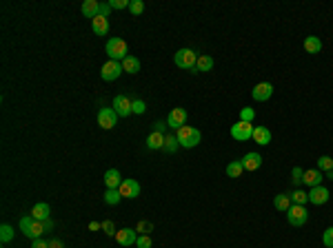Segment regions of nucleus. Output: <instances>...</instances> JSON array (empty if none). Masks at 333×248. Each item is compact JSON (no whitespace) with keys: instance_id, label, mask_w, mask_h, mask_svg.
I'll use <instances>...</instances> for the list:
<instances>
[{"instance_id":"e433bc0d","label":"nucleus","mask_w":333,"mask_h":248,"mask_svg":"<svg viewBox=\"0 0 333 248\" xmlns=\"http://www.w3.org/2000/svg\"><path fill=\"white\" fill-rule=\"evenodd\" d=\"M102 230H105L107 235H111V237H116V233H118V228L113 226V222H111V220H105V222H102Z\"/></svg>"},{"instance_id":"bb28decb","label":"nucleus","mask_w":333,"mask_h":248,"mask_svg":"<svg viewBox=\"0 0 333 248\" xmlns=\"http://www.w3.org/2000/svg\"><path fill=\"white\" fill-rule=\"evenodd\" d=\"M120 188H107L105 191V195H102V200H105V204H109V206H116L118 202H120Z\"/></svg>"},{"instance_id":"1a4fd4ad","label":"nucleus","mask_w":333,"mask_h":248,"mask_svg":"<svg viewBox=\"0 0 333 248\" xmlns=\"http://www.w3.org/2000/svg\"><path fill=\"white\" fill-rule=\"evenodd\" d=\"M111 106H113V111L118 113V118H127V115L133 113V100H129V98L122 96V93L113 98V104Z\"/></svg>"},{"instance_id":"a211bd4d","label":"nucleus","mask_w":333,"mask_h":248,"mask_svg":"<svg viewBox=\"0 0 333 248\" xmlns=\"http://www.w3.org/2000/svg\"><path fill=\"white\" fill-rule=\"evenodd\" d=\"M49 213H51V208H49L47 202H38V204L31 208V217H34V220H38V222L51 220V217H49Z\"/></svg>"},{"instance_id":"b1692460","label":"nucleus","mask_w":333,"mask_h":248,"mask_svg":"<svg viewBox=\"0 0 333 248\" xmlns=\"http://www.w3.org/2000/svg\"><path fill=\"white\" fill-rule=\"evenodd\" d=\"M291 204H293V202H291L289 193H280V195L273 197V206H275L278 210H285V213H287V210L291 208Z\"/></svg>"},{"instance_id":"37998d69","label":"nucleus","mask_w":333,"mask_h":248,"mask_svg":"<svg viewBox=\"0 0 333 248\" xmlns=\"http://www.w3.org/2000/svg\"><path fill=\"white\" fill-rule=\"evenodd\" d=\"M31 248H49V244L43 242V239H34V246Z\"/></svg>"},{"instance_id":"4468645a","label":"nucleus","mask_w":333,"mask_h":248,"mask_svg":"<svg viewBox=\"0 0 333 248\" xmlns=\"http://www.w3.org/2000/svg\"><path fill=\"white\" fill-rule=\"evenodd\" d=\"M240 162H242V168H244V171H258V168L262 166V155L256 151H251V153H246Z\"/></svg>"},{"instance_id":"ea45409f","label":"nucleus","mask_w":333,"mask_h":248,"mask_svg":"<svg viewBox=\"0 0 333 248\" xmlns=\"http://www.w3.org/2000/svg\"><path fill=\"white\" fill-rule=\"evenodd\" d=\"M145 111H147L145 100H133V113H135V115H142Z\"/></svg>"},{"instance_id":"423d86ee","label":"nucleus","mask_w":333,"mask_h":248,"mask_svg":"<svg viewBox=\"0 0 333 248\" xmlns=\"http://www.w3.org/2000/svg\"><path fill=\"white\" fill-rule=\"evenodd\" d=\"M253 129H256V126H253L251 122H242V120H238V122L231 126V138L238 140V142H246V140H251Z\"/></svg>"},{"instance_id":"39448f33","label":"nucleus","mask_w":333,"mask_h":248,"mask_svg":"<svg viewBox=\"0 0 333 248\" xmlns=\"http://www.w3.org/2000/svg\"><path fill=\"white\" fill-rule=\"evenodd\" d=\"M287 220H289L291 226H304L309 220V210L302 204H291V208L287 210Z\"/></svg>"},{"instance_id":"6e6552de","label":"nucleus","mask_w":333,"mask_h":248,"mask_svg":"<svg viewBox=\"0 0 333 248\" xmlns=\"http://www.w3.org/2000/svg\"><path fill=\"white\" fill-rule=\"evenodd\" d=\"M118 122V113L113 111V106H102L98 111V124H100V129H113Z\"/></svg>"},{"instance_id":"473e14b6","label":"nucleus","mask_w":333,"mask_h":248,"mask_svg":"<svg viewBox=\"0 0 333 248\" xmlns=\"http://www.w3.org/2000/svg\"><path fill=\"white\" fill-rule=\"evenodd\" d=\"M240 120L242 122H251L253 124V120H256V111H253L251 106H244V109L240 111Z\"/></svg>"},{"instance_id":"aec40b11","label":"nucleus","mask_w":333,"mask_h":248,"mask_svg":"<svg viewBox=\"0 0 333 248\" xmlns=\"http://www.w3.org/2000/svg\"><path fill=\"white\" fill-rule=\"evenodd\" d=\"M105 184H107V188H120V184H122L120 171H118V168H109V171L105 173Z\"/></svg>"},{"instance_id":"0eeeda50","label":"nucleus","mask_w":333,"mask_h":248,"mask_svg":"<svg viewBox=\"0 0 333 248\" xmlns=\"http://www.w3.org/2000/svg\"><path fill=\"white\" fill-rule=\"evenodd\" d=\"M120 73H122V64L116 60H107L100 69V78L105 82H113L116 78H120Z\"/></svg>"},{"instance_id":"72a5a7b5","label":"nucleus","mask_w":333,"mask_h":248,"mask_svg":"<svg viewBox=\"0 0 333 248\" xmlns=\"http://www.w3.org/2000/svg\"><path fill=\"white\" fill-rule=\"evenodd\" d=\"M129 11L133 16H140L142 11H145V2H142V0H131V2H129Z\"/></svg>"},{"instance_id":"393cba45","label":"nucleus","mask_w":333,"mask_h":248,"mask_svg":"<svg viewBox=\"0 0 333 248\" xmlns=\"http://www.w3.org/2000/svg\"><path fill=\"white\" fill-rule=\"evenodd\" d=\"M162 146H164V133H158V131L149 133V138H147V148L155 151V148H162Z\"/></svg>"},{"instance_id":"2eb2a0df","label":"nucleus","mask_w":333,"mask_h":248,"mask_svg":"<svg viewBox=\"0 0 333 248\" xmlns=\"http://www.w3.org/2000/svg\"><path fill=\"white\" fill-rule=\"evenodd\" d=\"M116 242L120 244V246H135V242H138V235H135L133 228H118Z\"/></svg>"},{"instance_id":"6ab92c4d","label":"nucleus","mask_w":333,"mask_h":248,"mask_svg":"<svg viewBox=\"0 0 333 248\" xmlns=\"http://www.w3.org/2000/svg\"><path fill=\"white\" fill-rule=\"evenodd\" d=\"M322 180H324V175H322V171H318V168H311V171H304V177H302V184H307V186H320L322 184Z\"/></svg>"},{"instance_id":"a878e982","label":"nucleus","mask_w":333,"mask_h":248,"mask_svg":"<svg viewBox=\"0 0 333 248\" xmlns=\"http://www.w3.org/2000/svg\"><path fill=\"white\" fill-rule=\"evenodd\" d=\"M211 69H213V58L207 56V53L198 56V62H196V73H200V71H211Z\"/></svg>"},{"instance_id":"4c0bfd02","label":"nucleus","mask_w":333,"mask_h":248,"mask_svg":"<svg viewBox=\"0 0 333 248\" xmlns=\"http://www.w3.org/2000/svg\"><path fill=\"white\" fill-rule=\"evenodd\" d=\"M135 246H138V248H151V237H149V235H138Z\"/></svg>"},{"instance_id":"a18cd8bd","label":"nucleus","mask_w":333,"mask_h":248,"mask_svg":"<svg viewBox=\"0 0 333 248\" xmlns=\"http://www.w3.org/2000/svg\"><path fill=\"white\" fill-rule=\"evenodd\" d=\"M49 248H65V246H63L60 239H51V242H49Z\"/></svg>"},{"instance_id":"cd10ccee","label":"nucleus","mask_w":333,"mask_h":248,"mask_svg":"<svg viewBox=\"0 0 333 248\" xmlns=\"http://www.w3.org/2000/svg\"><path fill=\"white\" fill-rule=\"evenodd\" d=\"M242 173H244V168H242L240 160H233V162L227 164V175H229V177H240Z\"/></svg>"},{"instance_id":"79ce46f5","label":"nucleus","mask_w":333,"mask_h":248,"mask_svg":"<svg viewBox=\"0 0 333 248\" xmlns=\"http://www.w3.org/2000/svg\"><path fill=\"white\" fill-rule=\"evenodd\" d=\"M138 228H140V230H142V233H145V235H149V233H151V230H154V226H151V224H149V222H142V224H140V226H138Z\"/></svg>"},{"instance_id":"c756f323","label":"nucleus","mask_w":333,"mask_h":248,"mask_svg":"<svg viewBox=\"0 0 333 248\" xmlns=\"http://www.w3.org/2000/svg\"><path fill=\"white\" fill-rule=\"evenodd\" d=\"M318 171H322V173L333 171V158H329V155H322V158H318Z\"/></svg>"},{"instance_id":"de8ad7c7","label":"nucleus","mask_w":333,"mask_h":248,"mask_svg":"<svg viewBox=\"0 0 333 248\" xmlns=\"http://www.w3.org/2000/svg\"><path fill=\"white\" fill-rule=\"evenodd\" d=\"M89 228H91V230H98V228H102V224H98V222H93V224H89Z\"/></svg>"},{"instance_id":"412c9836","label":"nucleus","mask_w":333,"mask_h":248,"mask_svg":"<svg viewBox=\"0 0 333 248\" xmlns=\"http://www.w3.org/2000/svg\"><path fill=\"white\" fill-rule=\"evenodd\" d=\"M91 27H93V34L96 36H107V31H109V20H107L105 16H96V18L91 20Z\"/></svg>"},{"instance_id":"9d476101","label":"nucleus","mask_w":333,"mask_h":248,"mask_svg":"<svg viewBox=\"0 0 333 248\" xmlns=\"http://www.w3.org/2000/svg\"><path fill=\"white\" fill-rule=\"evenodd\" d=\"M271 96H273V84L271 82H258L251 89V98L256 102H266Z\"/></svg>"},{"instance_id":"58836bf2","label":"nucleus","mask_w":333,"mask_h":248,"mask_svg":"<svg viewBox=\"0 0 333 248\" xmlns=\"http://www.w3.org/2000/svg\"><path fill=\"white\" fill-rule=\"evenodd\" d=\"M129 2L131 0H111L109 5L111 9H129Z\"/></svg>"},{"instance_id":"c85d7f7f","label":"nucleus","mask_w":333,"mask_h":248,"mask_svg":"<svg viewBox=\"0 0 333 248\" xmlns=\"http://www.w3.org/2000/svg\"><path fill=\"white\" fill-rule=\"evenodd\" d=\"M178 138L176 135H164V146H162V151H167V153H176L178 151Z\"/></svg>"},{"instance_id":"f3484780","label":"nucleus","mask_w":333,"mask_h":248,"mask_svg":"<svg viewBox=\"0 0 333 248\" xmlns=\"http://www.w3.org/2000/svg\"><path fill=\"white\" fill-rule=\"evenodd\" d=\"M80 11H82V16L85 18H96V16H100V2L98 0H85L82 2V7H80Z\"/></svg>"},{"instance_id":"f257e3e1","label":"nucleus","mask_w":333,"mask_h":248,"mask_svg":"<svg viewBox=\"0 0 333 248\" xmlns=\"http://www.w3.org/2000/svg\"><path fill=\"white\" fill-rule=\"evenodd\" d=\"M176 138H178V144L184 148H196L200 144V140H202V133H200L196 126H189V124H184V126H180L178 131H176Z\"/></svg>"},{"instance_id":"09e8293b","label":"nucleus","mask_w":333,"mask_h":248,"mask_svg":"<svg viewBox=\"0 0 333 248\" xmlns=\"http://www.w3.org/2000/svg\"><path fill=\"white\" fill-rule=\"evenodd\" d=\"M324 177H327V180H333V171H327L324 173Z\"/></svg>"},{"instance_id":"20e7f679","label":"nucleus","mask_w":333,"mask_h":248,"mask_svg":"<svg viewBox=\"0 0 333 248\" xmlns=\"http://www.w3.org/2000/svg\"><path fill=\"white\" fill-rule=\"evenodd\" d=\"M20 230H22L29 239H40V235L44 233V224L38 220H34L31 215H27V217L20 220Z\"/></svg>"},{"instance_id":"2f4dec72","label":"nucleus","mask_w":333,"mask_h":248,"mask_svg":"<svg viewBox=\"0 0 333 248\" xmlns=\"http://www.w3.org/2000/svg\"><path fill=\"white\" fill-rule=\"evenodd\" d=\"M291 202H293V204H302V206H304V202H309V195L298 188V191L291 193Z\"/></svg>"},{"instance_id":"f03ea898","label":"nucleus","mask_w":333,"mask_h":248,"mask_svg":"<svg viewBox=\"0 0 333 248\" xmlns=\"http://www.w3.org/2000/svg\"><path fill=\"white\" fill-rule=\"evenodd\" d=\"M105 51H107V56H109V60H116V62H122L127 56H129L127 42H125L122 38H111V40H107Z\"/></svg>"},{"instance_id":"dca6fc26","label":"nucleus","mask_w":333,"mask_h":248,"mask_svg":"<svg viewBox=\"0 0 333 248\" xmlns=\"http://www.w3.org/2000/svg\"><path fill=\"white\" fill-rule=\"evenodd\" d=\"M251 140H253L256 144H260V146H266V144H271V131L260 124V126H256V129H253Z\"/></svg>"},{"instance_id":"a19ab883","label":"nucleus","mask_w":333,"mask_h":248,"mask_svg":"<svg viewBox=\"0 0 333 248\" xmlns=\"http://www.w3.org/2000/svg\"><path fill=\"white\" fill-rule=\"evenodd\" d=\"M109 14H111V5H109V2H100V16H105V18H107Z\"/></svg>"},{"instance_id":"5701e85b","label":"nucleus","mask_w":333,"mask_h":248,"mask_svg":"<svg viewBox=\"0 0 333 248\" xmlns=\"http://www.w3.org/2000/svg\"><path fill=\"white\" fill-rule=\"evenodd\" d=\"M120 64H122V71H127V73H138L140 71V60H138L135 56H127Z\"/></svg>"},{"instance_id":"f8f14e48","label":"nucleus","mask_w":333,"mask_h":248,"mask_svg":"<svg viewBox=\"0 0 333 248\" xmlns=\"http://www.w3.org/2000/svg\"><path fill=\"white\" fill-rule=\"evenodd\" d=\"M307 195H309V202L313 206H322V204H327V202H329V195H331V193H329L327 186L320 184V186H313Z\"/></svg>"},{"instance_id":"ddd939ff","label":"nucleus","mask_w":333,"mask_h":248,"mask_svg":"<svg viewBox=\"0 0 333 248\" xmlns=\"http://www.w3.org/2000/svg\"><path fill=\"white\" fill-rule=\"evenodd\" d=\"M120 195L127 197V200H133V197L140 195V184L135 180H131V177H127V180H122L120 184Z\"/></svg>"},{"instance_id":"f704fd0d","label":"nucleus","mask_w":333,"mask_h":248,"mask_svg":"<svg viewBox=\"0 0 333 248\" xmlns=\"http://www.w3.org/2000/svg\"><path fill=\"white\" fill-rule=\"evenodd\" d=\"M322 244L327 248H333V226H329V228L322 233Z\"/></svg>"},{"instance_id":"c03bdc74","label":"nucleus","mask_w":333,"mask_h":248,"mask_svg":"<svg viewBox=\"0 0 333 248\" xmlns=\"http://www.w3.org/2000/svg\"><path fill=\"white\" fill-rule=\"evenodd\" d=\"M167 126H169L167 122H155V131H158V133H164V129H167Z\"/></svg>"},{"instance_id":"4be33fe9","label":"nucleus","mask_w":333,"mask_h":248,"mask_svg":"<svg viewBox=\"0 0 333 248\" xmlns=\"http://www.w3.org/2000/svg\"><path fill=\"white\" fill-rule=\"evenodd\" d=\"M304 51L307 53H320L322 51V40L318 36H307L304 38Z\"/></svg>"},{"instance_id":"c9c22d12","label":"nucleus","mask_w":333,"mask_h":248,"mask_svg":"<svg viewBox=\"0 0 333 248\" xmlns=\"http://www.w3.org/2000/svg\"><path fill=\"white\" fill-rule=\"evenodd\" d=\"M302 177H304V171H302L300 166H295L293 171H291V180H293V184H295V186L302 184Z\"/></svg>"},{"instance_id":"9b49d317","label":"nucleus","mask_w":333,"mask_h":248,"mask_svg":"<svg viewBox=\"0 0 333 248\" xmlns=\"http://www.w3.org/2000/svg\"><path fill=\"white\" fill-rule=\"evenodd\" d=\"M187 109H182V106H176V109L169 111V118H167V124H169L171 129L178 131L180 126H184L187 124Z\"/></svg>"},{"instance_id":"7ed1b4c3","label":"nucleus","mask_w":333,"mask_h":248,"mask_svg":"<svg viewBox=\"0 0 333 248\" xmlns=\"http://www.w3.org/2000/svg\"><path fill=\"white\" fill-rule=\"evenodd\" d=\"M176 67L180 69H189V71L196 73V62H198V53L191 51V49H178L174 56Z\"/></svg>"},{"instance_id":"7c9ffc66","label":"nucleus","mask_w":333,"mask_h":248,"mask_svg":"<svg viewBox=\"0 0 333 248\" xmlns=\"http://www.w3.org/2000/svg\"><path fill=\"white\" fill-rule=\"evenodd\" d=\"M0 239H2V244H9L11 239H14V228H11L9 224L0 226Z\"/></svg>"},{"instance_id":"49530a36","label":"nucleus","mask_w":333,"mask_h":248,"mask_svg":"<svg viewBox=\"0 0 333 248\" xmlns=\"http://www.w3.org/2000/svg\"><path fill=\"white\" fill-rule=\"evenodd\" d=\"M43 224H44V230H51V228H53V222H51V220L43 222Z\"/></svg>"}]
</instances>
